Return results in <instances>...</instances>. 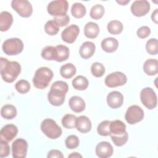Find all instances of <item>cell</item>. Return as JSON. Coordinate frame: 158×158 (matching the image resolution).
I'll list each match as a JSON object with an SVG mask.
<instances>
[{
  "instance_id": "9c48e42d",
  "label": "cell",
  "mask_w": 158,
  "mask_h": 158,
  "mask_svg": "<svg viewBox=\"0 0 158 158\" xmlns=\"http://www.w3.org/2000/svg\"><path fill=\"white\" fill-rule=\"evenodd\" d=\"M144 116V111L141 107L137 105H132L127 109L125 118L128 123L133 125L141 122L143 119Z\"/></svg>"
},
{
  "instance_id": "4dcf8cb0",
  "label": "cell",
  "mask_w": 158,
  "mask_h": 158,
  "mask_svg": "<svg viewBox=\"0 0 158 158\" xmlns=\"http://www.w3.org/2000/svg\"><path fill=\"white\" fill-rule=\"evenodd\" d=\"M107 28L110 34L118 35L122 32L123 25L121 22L117 20H113L108 23Z\"/></svg>"
},
{
  "instance_id": "ab89813d",
  "label": "cell",
  "mask_w": 158,
  "mask_h": 158,
  "mask_svg": "<svg viewBox=\"0 0 158 158\" xmlns=\"http://www.w3.org/2000/svg\"><path fill=\"white\" fill-rule=\"evenodd\" d=\"M65 144L68 149H76L79 146L80 140L77 136L71 135L67 137L65 141Z\"/></svg>"
},
{
  "instance_id": "8fae6325",
  "label": "cell",
  "mask_w": 158,
  "mask_h": 158,
  "mask_svg": "<svg viewBox=\"0 0 158 158\" xmlns=\"http://www.w3.org/2000/svg\"><path fill=\"white\" fill-rule=\"evenodd\" d=\"M28 143L22 138L15 139L12 144V154L14 158H24L27 156Z\"/></svg>"
},
{
  "instance_id": "9a60e30c",
  "label": "cell",
  "mask_w": 158,
  "mask_h": 158,
  "mask_svg": "<svg viewBox=\"0 0 158 158\" xmlns=\"http://www.w3.org/2000/svg\"><path fill=\"white\" fill-rule=\"evenodd\" d=\"M95 152L97 156L100 158H108L113 154L114 148L109 142L101 141L96 145Z\"/></svg>"
},
{
  "instance_id": "30bf717a",
  "label": "cell",
  "mask_w": 158,
  "mask_h": 158,
  "mask_svg": "<svg viewBox=\"0 0 158 158\" xmlns=\"http://www.w3.org/2000/svg\"><path fill=\"white\" fill-rule=\"evenodd\" d=\"M127 82V77L122 72L117 71L112 72L105 78V85L109 88H115L123 86Z\"/></svg>"
},
{
  "instance_id": "60d3db41",
  "label": "cell",
  "mask_w": 158,
  "mask_h": 158,
  "mask_svg": "<svg viewBox=\"0 0 158 158\" xmlns=\"http://www.w3.org/2000/svg\"><path fill=\"white\" fill-rule=\"evenodd\" d=\"M10 153V146L8 142L1 139H0V157L1 158L7 157Z\"/></svg>"
},
{
  "instance_id": "d6986e66",
  "label": "cell",
  "mask_w": 158,
  "mask_h": 158,
  "mask_svg": "<svg viewBox=\"0 0 158 158\" xmlns=\"http://www.w3.org/2000/svg\"><path fill=\"white\" fill-rule=\"evenodd\" d=\"M69 105L72 110L76 113L83 112L86 107L85 101L81 97L78 96L71 97L69 101Z\"/></svg>"
},
{
  "instance_id": "7a4b0ae2",
  "label": "cell",
  "mask_w": 158,
  "mask_h": 158,
  "mask_svg": "<svg viewBox=\"0 0 158 158\" xmlns=\"http://www.w3.org/2000/svg\"><path fill=\"white\" fill-rule=\"evenodd\" d=\"M1 75L7 83H12L21 72V65L17 61H9L4 57H1Z\"/></svg>"
},
{
  "instance_id": "836d02e7",
  "label": "cell",
  "mask_w": 158,
  "mask_h": 158,
  "mask_svg": "<svg viewBox=\"0 0 158 158\" xmlns=\"http://www.w3.org/2000/svg\"><path fill=\"white\" fill-rule=\"evenodd\" d=\"M77 117L73 114H66L62 118V126L67 129H72L75 127Z\"/></svg>"
},
{
  "instance_id": "6da1fadb",
  "label": "cell",
  "mask_w": 158,
  "mask_h": 158,
  "mask_svg": "<svg viewBox=\"0 0 158 158\" xmlns=\"http://www.w3.org/2000/svg\"><path fill=\"white\" fill-rule=\"evenodd\" d=\"M69 90L67 83L64 81L54 82L48 94L49 102L54 106H60L65 101V95Z\"/></svg>"
},
{
  "instance_id": "3957f363",
  "label": "cell",
  "mask_w": 158,
  "mask_h": 158,
  "mask_svg": "<svg viewBox=\"0 0 158 158\" xmlns=\"http://www.w3.org/2000/svg\"><path fill=\"white\" fill-rule=\"evenodd\" d=\"M53 72L47 67L38 68L33 78V83L35 88L43 89L46 88L53 78Z\"/></svg>"
},
{
  "instance_id": "2e32d148",
  "label": "cell",
  "mask_w": 158,
  "mask_h": 158,
  "mask_svg": "<svg viewBox=\"0 0 158 158\" xmlns=\"http://www.w3.org/2000/svg\"><path fill=\"white\" fill-rule=\"evenodd\" d=\"M18 133V128L14 124H7L1 130L0 138L7 142L12 141Z\"/></svg>"
},
{
  "instance_id": "e0dca14e",
  "label": "cell",
  "mask_w": 158,
  "mask_h": 158,
  "mask_svg": "<svg viewBox=\"0 0 158 158\" xmlns=\"http://www.w3.org/2000/svg\"><path fill=\"white\" fill-rule=\"evenodd\" d=\"M91 122L89 118L85 115H80L77 117L75 127L77 130L83 133L89 132L91 129Z\"/></svg>"
},
{
  "instance_id": "ffe728a7",
  "label": "cell",
  "mask_w": 158,
  "mask_h": 158,
  "mask_svg": "<svg viewBox=\"0 0 158 158\" xmlns=\"http://www.w3.org/2000/svg\"><path fill=\"white\" fill-rule=\"evenodd\" d=\"M101 46L104 51L111 53L116 51L118 47V41L114 38L107 37L102 40Z\"/></svg>"
},
{
  "instance_id": "f1b7e54d",
  "label": "cell",
  "mask_w": 158,
  "mask_h": 158,
  "mask_svg": "<svg viewBox=\"0 0 158 158\" xmlns=\"http://www.w3.org/2000/svg\"><path fill=\"white\" fill-rule=\"evenodd\" d=\"M86 13L85 6L80 2H75L72 4L71 7V14L76 19L83 17Z\"/></svg>"
},
{
  "instance_id": "d4e9b609",
  "label": "cell",
  "mask_w": 158,
  "mask_h": 158,
  "mask_svg": "<svg viewBox=\"0 0 158 158\" xmlns=\"http://www.w3.org/2000/svg\"><path fill=\"white\" fill-rule=\"evenodd\" d=\"M77 69L72 63H67L61 66L60 69V75L66 79L72 78L76 73Z\"/></svg>"
},
{
  "instance_id": "44dd1931",
  "label": "cell",
  "mask_w": 158,
  "mask_h": 158,
  "mask_svg": "<svg viewBox=\"0 0 158 158\" xmlns=\"http://www.w3.org/2000/svg\"><path fill=\"white\" fill-rule=\"evenodd\" d=\"M13 23V17L7 11H2L0 14V30L1 31H7Z\"/></svg>"
},
{
  "instance_id": "ba28073f",
  "label": "cell",
  "mask_w": 158,
  "mask_h": 158,
  "mask_svg": "<svg viewBox=\"0 0 158 158\" xmlns=\"http://www.w3.org/2000/svg\"><path fill=\"white\" fill-rule=\"evenodd\" d=\"M11 7L22 17L28 18L33 13L32 6L27 0H13Z\"/></svg>"
},
{
  "instance_id": "b9f144b4",
  "label": "cell",
  "mask_w": 158,
  "mask_h": 158,
  "mask_svg": "<svg viewBox=\"0 0 158 158\" xmlns=\"http://www.w3.org/2000/svg\"><path fill=\"white\" fill-rule=\"evenodd\" d=\"M151 29L148 26H142L139 27L136 31V35L138 38L141 39L146 38L151 34Z\"/></svg>"
},
{
  "instance_id": "5bb4252c",
  "label": "cell",
  "mask_w": 158,
  "mask_h": 158,
  "mask_svg": "<svg viewBox=\"0 0 158 158\" xmlns=\"http://www.w3.org/2000/svg\"><path fill=\"white\" fill-rule=\"evenodd\" d=\"M107 105L112 109H117L120 107L123 104V96L117 91L110 92L107 96Z\"/></svg>"
},
{
  "instance_id": "277c9868",
  "label": "cell",
  "mask_w": 158,
  "mask_h": 158,
  "mask_svg": "<svg viewBox=\"0 0 158 158\" xmlns=\"http://www.w3.org/2000/svg\"><path fill=\"white\" fill-rule=\"evenodd\" d=\"M42 132L49 138L56 139L59 138L62 133V128L56 121L51 118H46L41 123Z\"/></svg>"
},
{
  "instance_id": "8992f818",
  "label": "cell",
  "mask_w": 158,
  "mask_h": 158,
  "mask_svg": "<svg viewBox=\"0 0 158 158\" xmlns=\"http://www.w3.org/2000/svg\"><path fill=\"white\" fill-rule=\"evenodd\" d=\"M69 3L66 0H55L51 1L47 7L48 14L54 17H60L67 14Z\"/></svg>"
},
{
  "instance_id": "74e56055",
  "label": "cell",
  "mask_w": 158,
  "mask_h": 158,
  "mask_svg": "<svg viewBox=\"0 0 158 158\" xmlns=\"http://www.w3.org/2000/svg\"><path fill=\"white\" fill-rule=\"evenodd\" d=\"M15 88L19 93L26 94L30 91L31 86L27 80H20L15 83Z\"/></svg>"
},
{
  "instance_id": "1f68e13d",
  "label": "cell",
  "mask_w": 158,
  "mask_h": 158,
  "mask_svg": "<svg viewBox=\"0 0 158 158\" xmlns=\"http://www.w3.org/2000/svg\"><path fill=\"white\" fill-rule=\"evenodd\" d=\"M59 25L57 24V23L52 20H48L44 25V31L45 32L51 36L56 35L58 33L59 31Z\"/></svg>"
},
{
  "instance_id": "f6af8a7d",
  "label": "cell",
  "mask_w": 158,
  "mask_h": 158,
  "mask_svg": "<svg viewBox=\"0 0 158 158\" xmlns=\"http://www.w3.org/2000/svg\"><path fill=\"white\" fill-rule=\"evenodd\" d=\"M157 14H158L157 9H156L151 14V19L152 22H154L155 23H157Z\"/></svg>"
},
{
  "instance_id": "ac0fdd59",
  "label": "cell",
  "mask_w": 158,
  "mask_h": 158,
  "mask_svg": "<svg viewBox=\"0 0 158 158\" xmlns=\"http://www.w3.org/2000/svg\"><path fill=\"white\" fill-rule=\"evenodd\" d=\"M95 51L96 46L94 43L91 41H85L81 45L79 53L83 59H87L93 56Z\"/></svg>"
},
{
  "instance_id": "7402d4cb",
  "label": "cell",
  "mask_w": 158,
  "mask_h": 158,
  "mask_svg": "<svg viewBox=\"0 0 158 158\" xmlns=\"http://www.w3.org/2000/svg\"><path fill=\"white\" fill-rule=\"evenodd\" d=\"M144 72L149 76H153L158 73V61L156 59H147L143 64Z\"/></svg>"
},
{
  "instance_id": "7dc6e473",
  "label": "cell",
  "mask_w": 158,
  "mask_h": 158,
  "mask_svg": "<svg viewBox=\"0 0 158 158\" xmlns=\"http://www.w3.org/2000/svg\"><path fill=\"white\" fill-rule=\"evenodd\" d=\"M116 2L117 3H118L119 4L122 5V6H125L127 4L130 2V0H127V1H116Z\"/></svg>"
},
{
  "instance_id": "7bdbcfd3",
  "label": "cell",
  "mask_w": 158,
  "mask_h": 158,
  "mask_svg": "<svg viewBox=\"0 0 158 158\" xmlns=\"http://www.w3.org/2000/svg\"><path fill=\"white\" fill-rule=\"evenodd\" d=\"M53 20H55L60 27L67 26L70 22V17L67 14L60 17H54Z\"/></svg>"
},
{
  "instance_id": "83f0119b",
  "label": "cell",
  "mask_w": 158,
  "mask_h": 158,
  "mask_svg": "<svg viewBox=\"0 0 158 158\" xmlns=\"http://www.w3.org/2000/svg\"><path fill=\"white\" fill-rule=\"evenodd\" d=\"M72 84L74 89L79 91H83L88 88L89 82L85 77L78 75L73 79Z\"/></svg>"
},
{
  "instance_id": "d590c367",
  "label": "cell",
  "mask_w": 158,
  "mask_h": 158,
  "mask_svg": "<svg viewBox=\"0 0 158 158\" xmlns=\"http://www.w3.org/2000/svg\"><path fill=\"white\" fill-rule=\"evenodd\" d=\"M146 49L147 52L152 56L157 54L158 52V42L156 38L149 39L146 44Z\"/></svg>"
},
{
  "instance_id": "e575fe53",
  "label": "cell",
  "mask_w": 158,
  "mask_h": 158,
  "mask_svg": "<svg viewBox=\"0 0 158 158\" xmlns=\"http://www.w3.org/2000/svg\"><path fill=\"white\" fill-rule=\"evenodd\" d=\"M91 72L94 77L99 78L104 75L106 72V69L102 64L96 62L91 65Z\"/></svg>"
},
{
  "instance_id": "f35d334b",
  "label": "cell",
  "mask_w": 158,
  "mask_h": 158,
  "mask_svg": "<svg viewBox=\"0 0 158 158\" xmlns=\"http://www.w3.org/2000/svg\"><path fill=\"white\" fill-rule=\"evenodd\" d=\"M110 136L115 146L118 147L125 145L127 143L128 139V135L127 131L122 135H117V136H115V135H110Z\"/></svg>"
},
{
  "instance_id": "f546056e",
  "label": "cell",
  "mask_w": 158,
  "mask_h": 158,
  "mask_svg": "<svg viewBox=\"0 0 158 158\" xmlns=\"http://www.w3.org/2000/svg\"><path fill=\"white\" fill-rule=\"evenodd\" d=\"M56 49H57V59L56 60L57 62H61L63 61H65L67 60L69 57L70 56V50L69 48L66 46L59 44L56 46Z\"/></svg>"
},
{
  "instance_id": "484cf974",
  "label": "cell",
  "mask_w": 158,
  "mask_h": 158,
  "mask_svg": "<svg viewBox=\"0 0 158 158\" xmlns=\"http://www.w3.org/2000/svg\"><path fill=\"white\" fill-rule=\"evenodd\" d=\"M17 109L12 104H6L1 109V116L7 120L14 118L17 115Z\"/></svg>"
},
{
  "instance_id": "cb8c5ba5",
  "label": "cell",
  "mask_w": 158,
  "mask_h": 158,
  "mask_svg": "<svg viewBox=\"0 0 158 158\" xmlns=\"http://www.w3.org/2000/svg\"><path fill=\"white\" fill-rule=\"evenodd\" d=\"M99 33V25L94 22H89L84 27V34L85 36L89 39L96 38Z\"/></svg>"
},
{
  "instance_id": "603a6c76",
  "label": "cell",
  "mask_w": 158,
  "mask_h": 158,
  "mask_svg": "<svg viewBox=\"0 0 158 158\" xmlns=\"http://www.w3.org/2000/svg\"><path fill=\"white\" fill-rule=\"evenodd\" d=\"M110 135H120L126 132L125 124L120 120H115L110 121Z\"/></svg>"
},
{
  "instance_id": "52a82bcc",
  "label": "cell",
  "mask_w": 158,
  "mask_h": 158,
  "mask_svg": "<svg viewBox=\"0 0 158 158\" xmlns=\"http://www.w3.org/2000/svg\"><path fill=\"white\" fill-rule=\"evenodd\" d=\"M140 99L142 104L149 110L154 109L157 106V95L153 89L150 87H146L141 89Z\"/></svg>"
},
{
  "instance_id": "4316f807",
  "label": "cell",
  "mask_w": 158,
  "mask_h": 158,
  "mask_svg": "<svg viewBox=\"0 0 158 158\" xmlns=\"http://www.w3.org/2000/svg\"><path fill=\"white\" fill-rule=\"evenodd\" d=\"M43 59L46 60H56L57 59V49L56 46H47L44 47L41 53Z\"/></svg>"
},
{
  "instance_id": "ee69618b",
  "label": "cell",
  "mask_w": 158,
  "mask_h": 158,
  "mask_svg": "<svg viewBox=\"0 0 158 158\" xmlns=\"http://www.w3.org/2000/svg\"><path fill=\"white\" fill-rule=\"evenodd\" d=\"M47 157L48 158H54V157L63 158L64 156L60 151L57 149H51V151H49Z\"/></svg>"
},
{
  "instance_id": "bcb514c9",
  "label": "cell",
  "mask_w": 158,
  "mask_h": 158,
  "mask_svg": "<svg viewBox=\"0 0 158 158\" xmlns=\"http://www.w3.org/2000/svg\"><path fill=\"white\" fill-rule=\"evenodd\" d=\"M83 156L79 154L78 152H72L70 154H69L68 156V157H72V158H78V157H82Z\"/></svg>"
},
{
  "instance_id": "7c38bea8",
  "label": "cell",
  "mask_w": 158,
  "mask_h": 158,
  "mask_svg": "<svg viewBox=\"0 0 158 158\" xmlns=\"http://www.w3.org/2000/svg\"><path fill=\"white\" fill-rule=\"evenodd\" d=\"M149 2L146 0L135 1L130 7V10L133 15L136 17H143L146 15L150 10Z\"/></svg>"
},
{
  "instance_id": "d6a6232c",
  "label": "cell",
  "mask_w": 158,
  "mask_h": 158,
  "mask_svg": "<svg viewBox=\"0 0 158 158\" xmlns=\"http://www.w3.org/2000/svg\"><path fill=\"white\" fill-rule=\"evenodd\" d=\"M105 12V9L101 4H96L93 6L89 12V15L91 19L94 20H99L101 19Z\"/></svg>"
},
{
  "instance_id": "5b68a950",
  "label": "cell",
  "mask_w": 158,
  "mask_h": 158,
  "mask_svg": "<svg viewBox=\"0 0 158 158\" xmlns=\"http://www.w3.org/2000/svg\"><path fill=\"white\" fill-rule=\"evenodd\" d=\"M23 43L18 38H12L5 40L2 45L3 52L8 56H15L21 53L23 49Z\"/></svg>"
},
{
  "instance_id": "8d00e7d4",
  "label": "cell",
  "mask_w": 158,
  "mask_h": 158,
  "mask_svg": "<svg viewBox=\"0 0 158 158\" xmlns=\"http://www.w3.org/2000/svg\"><path fill=\"white\" fill-rule=\"evenodd\" d=\"M110 121L109 120H104L101 122L97 127L98 133L102 136H107L110 135Z\"/></svg>"
},
{
  "instance_id": "4fadbf2b",
  "label": "cell",
  "mask_w": 158,
  "mask_h": 158,
  "mask_svg": "<svg viewBox=\"0 0 158 158\" xmlns=\"http://www.w3.org/2000/svg\"><path fill=\"white\" fill-rule=\"evenodd\" d=\"M80 33V28L78 25L72 24L65 28L61 33V38L63 41L72 44L74 43Z\"/></svg>"
}]
</instances>
